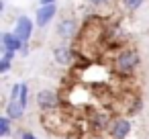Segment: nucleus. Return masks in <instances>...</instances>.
Listing matches in <instances>:
<instances>
[{
  "label": "nucleus",
  "instance_id": "nucleus-2",
  "mask_svg": "<svg viewBox=\"0 0 149 139\" xmlns=\"http://www.w3.org/2000/svg\"><path fill=\"white\" fill-rule=\"evenodd\" d=\"M55 33H57V37H59L61 41L68 43V41L76 39V35L80 33V21L74 19V17H63V19L57 23Z\"/></svg>",
  "mask_w": 149,
  "mask_h": 139
},
{
  "label": "nucleus",
  "instance_id": "nucleus-14",
  "mask_svg": "<svg viewBox=\"0 0 149 139\" xmlns=\"http://www.w3.org/2000/svg\"><path fill=\"white\" fill-rule=\"evenodd\" d=\"M13 66V59H6V57H0V74H6Z\"/></svg>",
  "mask_w": 149,
  "mask_h": 139
},
{
  "label": "nucleus",
  "instance_id": "nucleus-12",
  "mask_svg": "<svg viewBox=\"0 0 149 139\" xmlns=\"http://www.w3.org/2000/svg\"><path fill=\"white\" fill-rule=\"evenodd\" d=\"M0 135H2V137H8L10 135V119L6 115L0 117Z\"/></svg>",
  "mask_w": 149,
  "mask_h": 139
},
{
  "label": "nucleus",
  "instance_id": "nucleus-1",
  "mask_svg": "<svg viewBox=\"0 0 149 139\" xmlns=\"http://www.w3.org/2000/svg\"><path fill=\"white\" fill-rule=\"evenodd\" d=\"M141 66V55L135 47H123L114 55V72L120 76H133Z\"/></svg>",
  "mask_w": 149,
  "mask_h": 139
},
{
  "label": "nucleus",
  "instance_id": "nucleus-6",
  "mask_svg": "<svg viewBox=\"0 0 149 139\" xmlns=\"http://www.w3.org/2000/svg\"><path fill=\"white\" fill-rule=\"evenodd\" d=\"M57 15V4H39L37 13H35V23L37 27H47Z\"/></svg>",
  "mask_w": 149,
  "mask_h": 139
},
{
  "label": "nucleus",
  "instance_id": "nucleus-15",
  "mask_svg": "<svg viewBox=\"0 0 149 139\" xmlns=\"http://www.w3.org/2000/svg\"><path fill=\"white\" fill-rule=\"evenodd\" d=\"M88 2H90L92 6H106L110 0H88Z\"/></svg>",
  "mask_w": 149,
  "mask_h": 139
},
{
  "label": "nucleus",
  "instance_id": "nucleus-9",
  "mask_svg": "<svg viewBox=\"0 0 149 139\" xmlns=\"http://www.w3.org/2000/svg\"><path fill=\"white\" fill-rule=\"evenodd\" d=\"M4 112H6V117L10 121H19L25 115V106L21 104V100H8L6 106H4Z\"/></svg>",
  "mask_w": 149,
  "mask_h": 139
},
{
  "label": "nucleus",
  "instance_id": "nucleus-20",
  "mask_svg": "<svg viewBox=\"0 0 149 139\" xmlns=\"http://www.w3.org/2000/svg\"><path fill=\"white\" fill-rule=\"evenodd\" d=\"M96 139H100V137H96Z\"/></svg>",
  "mask_w": 149,
  "mask_h": 139
},
{
  "label": "nucleus",
  "instance_id": "nucleus-18",
  "mask_svg": "<svg viewBox=\"0 0 149 139\" xmlns=\"http://www.w3.org/2000/svg\"><path fill=\"white\" fill-rule=\"evenodd\" d=\"M21 55L25 57V55H29V43H25L23 45V49H21Z\"/></svg>",
  "mask_w": 149,
  "mask_h": 139
},
{
  "label": "nucleus",
  "instance_id": "nucleus-16",
  "mask_svg": "<svg viewBox=\"0 0 149 139\" xmlns=\"http://www.w3.org/2000/svg\"><path fill=\"white\" fill-rule=\"evenodd\" d=\"M21 133V139H37L33 133H29V131H19Z\"/></svg>",
  "mask_w": 149,
  "mask_h": 139
},
{
  "label": "nucleus",
  "instance_id": "nucleus-13",
  "mask_svg": "<svg viewBox=\"0 0 149 139\" xmlns=\"http://www.w3.org/2000/svg\"><path fill=\"white\" fill-rule=\"evenodd\" d=\"M19 100H21V104L27 108V104H29V86H27V84H23V90H21V96H19Z\"/></svg>",
  "mask_w": 149,
  "mask_h": 139
},
{
  "label": "nucleus",
  "instance_id": "nucleus-3",
  "mask_svg": "<svg viewBox=\"0 0 149 139\" xmlns=\"http://www.w3.org/2000/svg\"><path fill=\"white\" fill-rule=\"evenodd\" d=\"M35 27H37V23L33 21V19H29L27 15H21L19 19H17V23H15V35L23 41V43H29L31 39H33V31H35Z\"/></svg>",
  "mask_w": 149,
  "mask_h": 139
},
{
  "label": "nucleus",
  "instance_id": "nucleus-17",
  "mask_svg": "<svg viewBox=\"0 0 149 139\" xmlns=\"http://www.w3.org/2000/svg\"><path fill=\"white\" fill-rule=\"evenodd\" d=\"M2 57H6V59H15L17 53H15V51H2Z\"/></svg>",
  "mask_w": 149,
  "mask_h": 139
},
{
  "label": "nucleus",
  "instance_id": "nucleus-19",
  "mask_svg": "<svg viewBox=\"0 0 149 139\" xmlns=\"http://www.w3.org/2000/svg\"><path fill=\"white\" fill-rule=\"evenodd\" d=\"M57 0H39V4H55Z\"/></svg>",
  "mask_w": 149,
  "mask_h": 139
},
{
  "label": "nucleus",
  "instance_id": "nucleus-4",
  "mask_svg": "<svg viewBox=\"0 0 149 139\" xmlns=\"http://www.w3.org/2000/svg\"><path fill=\"white\" fill-rule=\"evenodd\" d=\"M131 129H133V125H131L129 119H125V117H112L110 127H108V135H110V139H127L131 135Z\"/></svg>",
  "mask_w": 149,
  "mask_h": 139
},
{
  "label": "nucleus",
  "instance_id": "nucleus-8",
  "mask_svg": "<svg viewBox=\"0 0 149 139\" xmlns=\"http://www.w3.org/2000/svg\"><path fill=\"white\" fill-rule=\"evenodd\" d=\"M23 41L15 35V31H4L0 35V51H15V53H21L23 49Z\"/></svg>",
  "mask_w": 149,
  "mask_h": 139
},
{
  "label": "nucleus",
  "instance_id": "nucleus-10",
  "mask_svg": "<svg viewBox=\"0 0 149 139\" xmlns=\"http://www.w3.org/2000/svg\"><path fill=\"white\" fill-rule=\"evenodd\" d=\"M90 121H92V127H94V129H98V131H108L112 117H108L106 112H94V115L90 117Z\"/></svg>",
  "mask_w": 149,
  "mask_h": 139
},
{
  "label": "nucleus",
  "instance_id": "nucleus-11",
  "mask_svg": "<svg viewBox=\"0 0 149 139\" xmlns=\"http://www.w3.org/2000/svg\"><path fill=\"white\" fill-rule=\"evenodd\" d=\"M118 2H120V6L127 13H135V10H139L145 4V0H118Z\"/></svg>",
  "mask_w": 149,
  "mask_h": 139
},
{
  "label": "nucleus",
  "instance_id": "nucleus-5",
  "mask_svg": "<svg viewBox=\"0 0 149 139\" xmlns=\"http://www.w3.org/2000/svg\"><path fill=\"white\" fill-rule=\"evenodd\" d=\"M35 100H37V106L41 108V110H55L57 106H59V96H57V92L55 90H49V88H45V90H39L37 92V96H35Z\"/></svg>",
  "mask_w": 149,
  "mask_h": 139
},
{
  "label": "nucleus",
  "instance_id": "nucleus-7",
  "mask_svg": "<svg viewBox=\"0 0 149 139\" xmlns=\"http://www.w3.org/2000/svg\"><path fill=\"white\" fill-rule=\"evenodd\" d=\"M74 55H76L74 49H72L65 41L53 47V59H55V64H59V66H63V68H68V66L74 64Z\"/></svg>",
  "mask_w": 149,
  "mask_h": 139
}]
</instances>
